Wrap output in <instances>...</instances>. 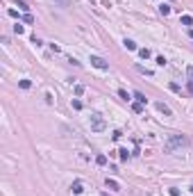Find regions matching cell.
I'll list each match as a JSON object with an SVG mask.
<instances>
[{
	"mask_svg": "<svg viewBox=\"0 0 193 196\" xmlns=\"http://www.w3.org/2000/svg\"><path fill=\"white\" fill-rule=\"evenodd\" d=\"M107 189H112V191H118L121 189V185H118L114 178H107Z\"/></svg>",
	"mask_w": 193,
	"mask_h": 196,
	"instance_id": "6",
	"label": "cell"
},
{
	"mask_svg": "<svg viewBox=\"0 0 193 196\" xmlns=\"http://www.w3.org/2000/svg\"><path fill=\"white\" fill-rule=\"evenodd\" d=\"M82 93H84V87H82V84H75V96H82Z\"/></svg>",
	"mask_w": 193,
	"mask_h": 196,
	"instance_id": "24",
	"label": "cell"
},
{
	"mask_svg": "<svg viewBox=\"0 0 193 196\" xmlns=\"http://www.w3.org/2000/svg\"><path fill=\"white\" fill-rule=\"evenodd\" d=\"M18 87H20V89H30V87H32V80H20Z\"/></svg>",
	"mask_w": 193,
	"mask_h": 196,
	"instance_id": "14",
	"label": "cell"
},
{
	"mask_svg": "<svg viewBox=\"0 0 193 196\" xmlns=\"http://www.w3.org/2000/svg\"><path fill=\"white\" fill-rule=\"evenodd\" d=\"M168 194H170V196H179V189H177V187H168Z\"/></svg>",
	"mask_w": 193,
	"mask_h": 196,
	"instance_id": "22",
	"label": "cell"
},
{
	"mask_svg": "<svg viewBox=\"0 0 193 196\" xmlns=\"http://www.w3.org/2000/svg\"><path fill=\"white\" fill-rule=\"evenodd\" d=\"M123 43H125V48H127V50H139L136 41H132V39H125V41H123Z\"/></svg>",
	"mask_w": 193,
	"mask_h": 196,
	"instance_id": "8",
	"label": "cell"
},
{
	"mask_svg": "<svg viewBox=\"0 0 193 196\" xmlns=\"http://www.w3.org/2000/svg\"><path fill=\"white\" fill-rule=\"evenodd\" d=\"M96 164H98V166H105V164H107V155L98 153V155H96Z\"/></svg>",
	"mask_w": 193,
	"mask_h": 196,
	"instance_id": "9",
	"label": "cell"
},
{
	"mask_svg": "<svg viewBox=\"0 0 193 196\" xmlns=\"http://www.w3.org/2000/svg\"><path fill=\"white\" fill-rule=\"evenodd\" d=\"M179 23L182 25H193V16H188V14H184L182 18H179Z\"/></svg>",
	"mask_w": 193,
	"mask_h": 196,
	"instance_id": "10",
	"label": "cell"
},
{
	"mask_svg": "<svg viewBox=\"0 0 193 196\" xmlns=\"http://www.w3.org/2000/svg\"><path fill=\"white\" fill-rule=\"evenodd\" d=\"M118 96H121L123 100H132V98H130V93H127L125 89H118Z\"/></svg>",
	"mask_w": 193,
	"mask_h": 196,
	"instance_id": "16",
	"label": "cell"
},
{
	"mask_svg": "<svg viewBox=\"0 0 193 196\" xmlns=\"http://www.w3.org/2000/svg\"><path fill=\"white\" fill-rule=\"evenodd\" d=\"M23 21H25V23H34V16H32V14H23Z\"/></svg>",
	"mask_w": 193,
	"mask_h": 196,
	"instance_id": "21",
	"label": "cell"
},
{
	"mask_svg": "<svg viewBox=\"0 0 193 196\" xmlns=\"http://www.w3.org/2000/svg\"><path fill=\"white\" fill-rule=\"evenodd\" d=\"M100 196H109V194H100Z\"/></svg>",
	"mask_w": 193,
	"mask_h": 196,
	"instance_id": "30",
	"label": "cell"
},
{
	"mask_svg": "<svg viewBox=\"0 0 193 196\" xmlns=\"http://www.w3.org/2000/svg\"><path fill=\"white\" fill-rule=\"evenodd\" d=\"M159 11H161L164 16H168L170 14V5H159Z\"/></svg>",
	"mask_w": 193,
	"mask_h": 196,
	"instance_id": "15",
	"label": "cell"
},
{
	"mask_svg": "<svg viewBox=\"0 0 193 196\" xmlns=\"http://www.w3.org/2000/svg\"><path fill=\"white\" fill-rule=\"evenodd\" d=\"M121 137H123V132H121V130H114L112 139H114V141H118V139H121Z\"/></svg>",
	"mask_w": 193,
	"mask_h": 196,
	"instance_id": "20",
	"label": "cell"
},
{
	"mask_svg": "<svg viewBox=\"0 0 193 196\" xmlns=\"http://www.w3.org/2000/svg\"><path fill=\"white\" fill-rule=\"evenodd\" d=\"M132 109H134L136 114H141V112H143V103H134V105H132Z\"/></svg>",
	"mask_w": 193,
	"mask_h": 196,
	"instance_id": "17",
	"label": "cell"
},
{
	"mask_svg": "<svg viewBox=\"0 0 193 196\" xmlns=\"http://www.w3.org/2000/svg\"><path fill=\"white\" fill-rule=\"evenodd\" d=\"M136 71L143 73V75H152V71H148V68H143V66H136Z\"/></svg>",
	"mask_w": 193,
	"mask_h": 196,
	"instance_id": "23",
	"label": "cell"
},
{
	"mask_svg": "<svg viewBox=\"0 0 193 196\" xmlns=\"http://www.w3.org/2000/svg\"><path fill=\"white\" fill-rule=\"evenodd\" d=\"M18 9H23L25 14H30V5H27V2H23V0H18Z\"/></svg>",
	"mask_w": 193,
	"mask_h": 196,
	"instance_id": "13",
	"label": "cell"
},
{
	"mask_svg": "<svg viewBox=\"0 0 193 196\" xmlns=\"http://www.w3.org/2000/svg\"><path fill=\"white\" fill-rule=\"evenodd\" d=\"M179 146H188V137L175 132V134H168V141H166V146H164V150H166V153H173V150L179 148Z\"/></svg>",
	"mask_w": 193,
	"mask_h": 196,
	"instance_id": "1",
	"label": "cell"
},
{
	"mask_svg": "<svg viewBox=\"0 0 193 196\" xmlns=\"http://www.w3.org/2000/svg\"><path fill=\"white\" fill-rule=\"evenodd\" d=\"M7 14H9L11 18H18V11H16V9H9V11H7Z\"/></svg>",
	"mask_w": 193,
	"mask_h": 196,
	"instance_id": "28",
	"label": "cell"
},
{
	"mask_svg": "<svg viewBox=\"0 0 193 196\" xmlns=\"http://www.w3.org/2000/svg\"><path fill=\"white\" fill-rule=\"evenodd\" d=\"M139 57H141V59H148V57H150V50H148V48H139Z\"/></svg>",
	"mask_w": 193,
	"mask_h": 196,
	"instance_id": "12",
	"label": "cell"
},
{
	"mask_svg": "<svg viewBox=\"0 0 193 196\" xmlns=\"http://www.w3.org/2000/svg\"><path fill=\"white\" fill-rule=\"evenodd\" d=\"M71 191H73V194H82V191H84V185H82V182L80 180H75V182H73V185H71Z\"/></svg>",
	"mask_w": 193,
	"mask_h": 196,
	"instance_id": "5",
	"label": "cell"
},
{
	"mask_svg": "<svg viewBox=\"0 0 193 196\" xmlns=\"http://www.w3.org/2000/svg\"><path fill=\"white\" fill-rule=\"evenodd\" d=\"M188 36H191V39H193V30H191V32H188Z\"/></svg>",
	"mask_w": 193,
	"mask_h": 196,
	"instance_id": "29",
	"label": "cell"
},
{
	"mask_svg": "<svg viewBox=\"0 0 193 196\" xmlns=\"http://www.w3.org/2000/svg\"><path fill=\"white\" fill-rule=\"evenodd\" d=\"M14 32H16V34H23V32H25V27L20 25V23H16V25H14Z\"/></svg>",
	"mask_w": 193,
	"mask_h": 196,
	"instance_id": "18",
	"label": "cell"
},
{
	"mask_svg": "<svg viewBox=\"0 0 193 196\" xmlns=\"http://www.w3.org/2000/svg\"><path fill=\"white\" fill-rule=\"evenodd\" d=\"M32 43H34L36 48H39V46H43V41H41V39H36V36H32Z\"/></svg>",
	"mask_w": 193,
	"mask_h": 196,
	"instance_id": "27",
	"label": "cell"
},
{
	"mask_svg": "<svg viewBox=\"0 0 193 196\" xmlns=\"http://www.w3.org/2000/svg\"><path fill=\"white\" fill-rule=\"evenodd\" d=\"M91 66L100 68V71H107V68H109V62L102 59V57H98V55H91Z\"/></svg>",
	"mask_w": 193,
	"mask_h": 196,
	"instance_id": "3",
	"label": "cell"
},
{
	"mask_svg": "<svg viewBox=\"0 0 193 196\" xmlns=\"http://www.w3.org/2000/svg\"><path fill=\"white\" fill-rule=\"evenodd\" d=\"M186 89H188V93H193V77H188V82H186Z\"/></svg>",
	"mask_w": 193,
	"mask_h": 196,
	"instance_id": "26",
	"label": "cell"
},
{
	"mask_svg": "<svg viewBox=\"0 0 193 196\" xmlns=\"http://www.w3.org/2000/svg\"><path fill=\"white\" fill-rule=\"evenodd\" d=\"M71 105H73V109H82V103L77 100V98H73V100H71Z\"/></svg>",
	"mask_w": 193,
	"mask_h": 196,
	"instance_id": "19",
	"label": "cell"
},
{
	"mask_svg": "<svg viewBox=\"0 0 193 196\" xmlns=\"http://www.w3.org/2000/svg\"><path fill=\"white\" fill-rule=\"evenodd\" d=\"M157 109H159V112H161V114H166V116H173V109L168 107L166 103H157Z\"/></svg>",
	"mask_w": 193,
	"mask_h": 196,
	"instance_id": "4",
	"label": "cell"
},
{
	"mask_svg": "<svg viewBox=\"0 0 193 196\" xmlns=\"http://www.w3.org/2000/svg\"><path fill=\"white\" fill-rule=\"evenodd\" d=\"M134 98H136V103H143V105L148 103V98H146V93H141V91H136V93H134Z\"/></svg>",
	"mask_w": 193,
	"mask_h": 196,
	"instance_id": "11",
	"label": "cell"
},
{
	"mask_svg": "<svg viewBox=\"0 0 193 196\" xmlns=\"http://www.w3.org/2000/svg\"><path fill=\"white\" fill-rule=\"evenodd\" d=\"M157 64H159V66H166V57L159 55V57H157Z\"/></svg>",
	"mask_w": 193,
	"mask_h": 196,
	"instance_id": "25",
	"label": "cell"
},
{
	"mask_svg": "<svg viewBox=\"0 0 193 196\" xmlns=\"http://www.w3.org/2000/svg\"><path fill=\"white\" fill-rule=\"evenodd\" d=\"M107 128L105 119H102V114H91V130L93 132H102Z\"/></svg>",
	"mask_w": 193,
	"mask_h": 196,
	"instance_id": "2",
	"label": "cell"
},
{
	"mask_svg": "<svg viewBox=\"0 0 193 196\" xmlns=\"http://www.w3.org/2000/svg\"><path fill=\"white\" fill-rule=\"evenodd\" d=\"M116 153H118V157H121V162H127V160H130V153H127V148H118Z\"/></svg>",
	"mask_w": 193,
	"mask_h": 196,
	"instance_id": "7",
	"label": "cell"
}]
</instances>
